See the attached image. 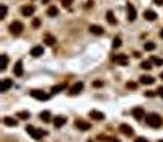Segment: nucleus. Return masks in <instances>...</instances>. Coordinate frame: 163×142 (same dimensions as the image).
<instances>
[{
  "label": "nucleus",
  "mask_w": 163,
  "mask_h": 142,
  "mask_svg": "<svg viewBox=\"0 0 163 142\" xmlns=\"http://www.w3.org/2000/svg\"><path fill=\"white\" fill-rule=\"evenodd\" d=\"M33 26H34V28H39V26H41V20H39V18H34V20H33Z\"/></svg>",
  "instance_id": "obj_34"
},
{
  "label": "nucleus",
  "mask_w": 163,
  "mask_h": 142,
  "mask_svg": "<svg viewBox=\"0 0 163 142\" xmlns=\"http://www.w3.org/2000/svg\"><path fill=\"white\" fill-rule=\"evenodd\" d=\"M3 124L5 126H10V127H16L18 121H16L15 118H3Z\"/></svg>",
  "instance_id": "obj_21"
},
{
  "label": "nucleus",
  "mask_w": 163,
  "mask_h": 142,
  "mask_svg": "<svg viewBox=\"0 0 163 142\" xmlns=\"http://www.w3.org/2000/svg\"><path fill=\"white\" fill-rule=\"evenodd\" d=\"M127 18H129V21H134L135 18H137V13H135L134 5H130V3H127Z\"/></svg>",
  "instance_id": "obj_10"
},
{
  "label": "nucleus",
  "mask_w": 163,
  "mask_h": 142,
  "mask_svg": "<svg viewBox=\"0 0 163 142\" xmlns=\"http://www.w3.org/2000/svg\"><path fill=\"white\" fill-rule=\"evenodd\" d=\"M113 62L118 64V65H127L129 57L126 54H116V56H113Z\"/></svg>",
  "instance_id": "obj_4"
},
{
  "label": "nucleus",
  "mask_w": 163,
  "mask_h": 142,
  "mask_svg": "<svg viewBox=\"0 0 163 142\" xmlns=\"http://www.w3.org/2000/svg\"><path fill=\"white\" fill-rule=\"evenodd\" d=\"M31 96L33 98H36V100H41V101L49 100V95L44 93V92H41V90H31Z\"/></svg>",
  "instance_id": "obj_6"
},
{
  "label": "nucleus",
  "mask_w": 163,
  "mask_h": 142,
  "mask_svg": "<svg viewBox=\"0 0 163 142\" xmlns=\"http://www.w3.org/2000/svg\"><path fill=\"white\" fill-rule=\"evenodd\" d=\"M21 31H23V23L21 21H13L12 25H10V33L12 34L18 36V34H21Z\"/></svg>",
  "instance_id": "obj_3"
},
{
  "label": "nucleus",
  "mask_w": 163,
  "mask_h": 142,
  "mask_svg": "<svg viewBox=\"0 0 163 142\" xmlns=\"http://www.w3.org/2000/svg\"><path fill=\"white\" fill-rule=\"evenodd\" d=\"M152 64H153V62H152V61H143V62L140 64V67H142L143 70H150L152 67H153V65H152Z\"/></svg>",
  "instance_id": "obj_27"
},
{
  "label": "nucleus",
  "mask_w": 163,
  "mask_h": 142,
  "mask_svg": "<svg viewBox=\"0 0 163 142\" xmlns=\"http://www.w3.org/2000/svg\"><path fill=\"white\" fill-rule=\"evenodd\" d=\"M139 82H140V84H143V85H152V84H155V79L152 75H142Z\"/></svg>",
  "instance_id": "obj_18"
},
{
  "label": "nucleus",
  "mask_w": 163,
  "mask_h": 142,
  "mask_svg": "<svg viewBox=\"0 0 163 142\" xmlns=\"http://www.w3.org/2000/svg\"><path fill=\"white\" fill-rule=\"evenodd\" d=\"M134 142H148L145 137H135V141Z\"/></svg>",
  "instance_id": "obj_37"
},
{
  "label": "nucleus",
  "mask_w": 163,
  "mask_h": 142,
  "mask_svg": "<svg viewBox=\"0 0 163 142\" xmlns=\"http://www.w3.org/2000/svg\"><path fill=\"white\" fill-rule=\"evenodd\" d=\"M126 87L129 88V90H135V88H137V84H135V82H127Z\"/></svg>",
  "instance_id": "obj_33"
},
{
  "label": "nucleus",
  "mask_w": 163,
  "mask_h": 142,
  "mask_svg": "<svg viewBox=\"0 0 163 142\" xmlns=\"http://www.w3.org/2000/svg\"><path fill=\"white\" fill-rule=\"evenodd\" d=\"M143 49H145V51H153L155 49V42H145Z\"/></svg>",
  "instance_id": "obj_31"
},
{
  "label": "nucleus",
  "mask_w": 163,
  "mask_h": 142,
  "mask_svg": "<svg viewBox=\"0 0 163 142\" xmlns=\"http://www.w3.org/2000/svg\"><path fill=\"white\" fill-rule=\"evenodd\" d=\"M57 13H59V10H57V7H54V5L47 8V15H49V17H57Z\"/></svg>",
  "instance_id": "obj_26"
},
{
  "label": "nucleus",
  "mask_w": 163,
  "mask_h": 142,
  "mask_svg": "<svg viewBox=\"0 0 163 142\" xmlns=\"http://www.w3.org/2000/svg\"><path fill=\"white\" fill-rule=\"evenodd\" d=\"M0 20H3L5 17H7V5H2V7H0Z\"/></svg>",
  "instance_id": "obj_30"
},
{
  "label": "nucleus",
  "mask_w": 163,
  "mask_h": 142,
  "mask_svg": "<svg viewBox=\"0 0 163 142\" xmlns=\"http://www.w3.org/2000/svg\"><path fill=\"white\" fill-rule=\"evenodd\" d=\"M119 131H121L124 136H127V137H130V136H134V127L129 124H121L119 126Z\"/></svg>",
  "instance_id": "obj_7"
},
{
  "label": "nucleus",
  "mask_w": 163,
  "mask_h": 142,
  "mask_svg": "<svg viewBox=\"0 0 163 142\" xmlns=\"http://www.w3.org/2000/svg\"><path fill=\"white\" fill-rule=\"evenodd\" d=\"M158 142H163V139H162V141H158Z\"/></svg>",
  "instance_id": "obj_45"
},
{
  "label": "nucleus",
  "mask_w": 163,
  "mask_h": 142,
  "mask_svg": "<svg viewBox=\"0 0 163 142\" xmlns=\"http://www.w3.org/2000/svg\"><path fill=\"white\" fill-rule=\"evenodd\" d=\"M160 79H162V80H163V72H162V74H160Z\"/></svg>",
  "instance_id": "obj_43"
},
{
  "label": "nucleus",
  "mask_w": 163,
  "mask_h": 142,
  "mask_svg": "<svg viewBox=\"0 0 163 142\" xmlns=\"http://www.w3.org/2000/svg\"><path fill=\"white\" fill-rule=\"evenodd\" d=\"M26 132H28L33 139H36V141H39V139H42L44 136H47V131L36 129V127H33V126H26Z\"/></svg>",
  "instance_id": "obj_2"
},
{
  "label": "nucleus",
  "mask_w": 163,
  "mask_h": 142,
  "mask_svg": "<svg viewBox=\"0 0 163 142\" xmlns=\"http://www.w3.org/2000/svg\"><path fill=\"white\" fill-rule=\"evenodd\" d=\"M62 5H64L65 8H69L70 5H72V0H62Z\"/></svg>",
  "instance_id": "obj_35"
},
{
  "label": "nucleus",
  "mask_w": 163,
  "mask_h": 142,
  "mask_svg": "<svg viewBox=\"0 0 163 142\" xmlns=\"http://www.w3.org/2000/svg\"><path fill=\"white\" fill-rule=\"evenodd\" d=\"M12 85H13V80H12V79H3V80H2V87H0V92L5 93L8 88L12 87Z\"/></svg>",
  "instance_id": "obj_12"
},
{
  "label": "nucleus",
  "mask_w": 163,
  "mask_h": 142,
  "mask_svg": "<svg viewBox=\"0 0 163 142\" xmlns=\"http://www.w3.org/2000/svg\"><path fill=\"white\" fill-rule=\"evenodd\" d=\"M153 2H155L157 5H163V0H153Z\"/></svg>",
  "instance_id": "obj_40"
},
{
  "label": "nucleus",
  "mask_w": 163,
  "mask_h": 142,
  "mask_svg": "<svg viewBox=\"0 0 163 142\" xmlns=\"http://www.w3.org/2000/svg\"><path fill=\"white\" fill-rule=\"evenodd\" d=\"M145 121H147V124L150 126V127H153V129H158V127H162V124H163V119L160 118V114H157V113L147 114Z\"/></svg>",
  "instance_id": "obj_1"
},
{
  "label": "nucleus",
  "mask_w": 163,
  "mask_h": 142,
  "mask_svg": "<svg viewBox=\"0 0 163 142\" xmlns=\"http://www.w3.org/2000/svg\"><path fill=\"white\" fill-rule=\"evenodd\" d=\"M13 74H15L16 77L23 75V62H21V61H18V62L15 64V67H13Z\"/></svg>",
  "instance_id": "obj_15"
},
{
  "label": "nucleus",
  "mask_w": 163,
  "mask_h": 142,
  "mask_svg": "<svg viewBox=\"0 0 163 142\" xmlns=\"http://www.w3.org/2000/svg\"><path fill=\"white\" fill-rule=\"evenodd\" d=\"M33 13H34V7L33 5H24L23 8H21V15L23 17H31Z\"/></svg>",
  "instance_id": "obj_14"
},
{
  "label": "nucleus",
  "mask_w": 163,
  "mask_h": 142,
  "mask_svg": "<svg viewBox=\"0 0 163 142\" xmlns=\"http://www.w3.org/2000/svg\"><path fill=\"white\" fill-rule=\"evenodd\" d=\"M16 116L20 118V119H28V118H29V111H20Z\"/></svg>",
  "instance_id": "obj_29"
},
{
  "label": "nucleus",
  "mask_w": 163,
  "mask_h": 142,
  "mask_svg": "<svg viewBox=\"0 0 163 142\" xmlns=\"http://www.w3.org/2000/svg\"><path fill=\"white\" fill-rule=\"evenodd\" d=\"M44 42L47 44V46H54V44H56V38H54L52 34H46V36H44Z\"/></svg>",
  "instance_id": "obj_23"
},
{
  "label": "nucleus",
  "mask_w": 163,
  "mask_h": 142,
  "mask_svg": "<svg viewBox=\"0 0 163 142\" xmlns=\"http://www.w3.org/2000/svg\"><path fill=\"white\" fill-rule=\"evenodd\" d=\"M90 118H93L95 121H103L104 119V114L101 111H96V109H91L90 111Z\"/></svg>",
  "instance_id": "obj_13"
},
{
  "label": "nucleus",
  "mask_w": 163,
  "mask_h": 142,
  "mask_svg": "<svg viewBox=\"0 0 163 142\" xmlns=\"http://www.w3.org/2000/svg\"><path fill=\"white\" fill-rule=\"evenodd\" d=\"M67 88V85L65 84H59V85H54L52 88H51V95H56V93H61L62 90H65Z\"/></svg>",
  "instance_id": "obj_19"
},
{
  "label": "nucleus",
  "mask_w": 163,
  "mask_h": 142,
  "mask_svg": "<svg viewBox=\"0 0 163 142\" xmlns=\"http://www.w3.org/2000/svg\"><path fill=\"white\" fill-rule=\"evenodd\" d=\"M49 2H51V0H42V3H49Z\"/></svg>",
  "instance_id": "obj_42"
},
{
  "label": "nucleus",
  "mask_w": 163,
  "mask_h": 142,
  "mask_svg": "<svg viewBox=\"0 0 163 142\" xmlns=\"http://www.w3.org/2000/svg\"><path fill=\"white\" fill-rule=\"evenodd\" d=\"M90 33L96 34V36H101V34H104V28L100 26V25H91L90 26Z\"/></svg>",
  "instance_id": "obj_9"
},
{
  "label": "nucleus",
  "mask_w": 163,
  "mask_h": 142,
  "mask_svg": "<svg viewBox=\"0 0 163 142\" xmlns=\"http://www.w3.org/2000/svg\"><path fill=\"white\" fill-rule=\"evenodd\" d=\"M82 90H83V84H82V82H77V84H75L72 88H70L69 93H70V95H78Z\"/></svg>",
  "instance_id": "obj_16"
},
{
  "label": "nucleus",
  "mask_w": 163,
  "mask_h": 142,
  "mask_svg": "<svg viewBox=\"0 0 163 142\" xmlns=\"http://www.w3.org/2000/svg\"><path fill=\"white\" fill-rule=\"evenodd\" d=\"M121 44H122L121 39H119V38H114V41H113V47H114V49H116V47H119Z\"/></svg>",
  "instance_id": "obj_32"
},
{
  "label": "nucleus",
  "mask_w": 163,
  "mask_h": 142,
  "mask_svg": "<svg viewBox=\"0 0 163 142\" xmlns=\"http://www.w3.org/2000/svg\"><path fill=\"white\" fill-rule=\"evenodd\" d=\"M157 17H158V15H157L153 10H145V13H143V18L148 20V21H155V20H157Z\"/></svg>",
  "instance_id": "obj_17"
},
{
  "label": "nucleus",
  "mask_w": 163,
  "mask_h": 142,
  "mask_svg": "<svg viewBox=\"0 0 163 142\" xmlns=\"http://www.w3.org/2000/svg\"><path fill=\"white\" fill-rule=\"evenodd\" d=\"M75 127H77L78 131H88L90 127H91V124H90L88 121H83V119H77V121H75Z\"/></svg>",
  "instance_id": "obj_8"
},
{
  "label": "nucleus",
  "mask_w": 163,
  "mask_h": 142,
  "mask_svg": "<svg viewBox=\"0 0 163 142\" xmlns=\"http://www.w3.org/2000/svg\"><path fill=\"white\" fill-rule=\"evenodd\" d=\"M52 123H54V126H56L57 129H59V127H62V126L67 123V118H65V116H56L52 119Z\"/></svg>",
  "instance_id": "obj_11"
},
{
  "label": "nucleus",
  "mask_w": 163,
  "mask_h": 142,
  "mask_svg": "<svg viewBox=\"0 0 163 142\" xmlns=\"http://www.w3.org/2000/svg\"><path fill=\"white\" fill-rule=\"evenodd\" d=\"M93 87H103V80H95V82H93Z\"/></svg>",
  "instance_id": "obj_36"
},
{
  "label": "nucleus",
  "mask_w": 163,
  "mask_h": 142,
  "mask_svg": "<svg viewBox=\"0 0 163 142\" xmlns=\"http://www.w3.org/2000/svg\"><path fill=\"white\" fill-rule=\"evenodd\" d=\"M145 95H147V96H153L155 92H145Z\"/></svg>",
  "instance_id": "obj_39"
},
{
  "label": "nucleus",
  "mask_w": 163,
  "mask_h": 142,
  "mask_svg": "<svg viewBox=\"0 0 163 142\" xmlns=\"http://www.w3.org/2000/svg\"><path fill=\"white\" fill-rule=\"evenodd\" d=\"M42 52H44L42 46H34L31 49V56H33V57H39V56H42Z\"/></svg>",
  "instance_id": "obj_20"
},
{
  "label": "nucleus",
  "mask_w": 163,
  "mask_h": 142,
  "mask_svg": "<svg viewBox=\"0 0 163 142\" xmlns=\"http://www.w3.org/2000/svg\"><path fill=\"white\" fill-rule=\"evenodd\" d=\"M160 38L163 39V29H162V31H160Z\"/></svg>",
  "instance_id": "obj_41"
},
{
  "label": "nucleus",
  "mask_w": 163,
  "mask_h": 142,
  "mask_svg": "<svg viewBox=\"0 0 163 142\" xmlns=\"http://www.w3.org/2000/svg\"><path fill=\"white\" fill-rule=\"evenodd\" d=\"M152 62L155 64L157 67H160V65H163V59H160V57H157V56H152V59H150Z\"/></svg>",
  "instance_id": "obj_28"
},
{
  "label": "nucleus",
  "mask_w": 163,
  "mask_h": 142,
  "mask_svg": "<svg viewBox=\"0 0 163 142\" xmlns=\"http://www.w3.org/2000/svg\"><path fill=\"white\" fill-rule=\"evenodd\" d=\"M106 20H108V23H111V25H116L118 23V20H116V17H114V13L111 12H106Z\"/></svg>",
  "instance_id": "obj_22"
},
{
  "label": "nucleus",
  "mask_w": 163,
  "mask_h": 142,
  "mask_svg": "<svg viewBox=\"0 0 163 142\" xmlns=\"http://www.w3.org/2000/svg\"><path fill=\"white\" fill-rule=\"evenodd\" d=\"M39 118L42 123H51V113H49V111H42V113L39 114Z\"/></svg>",
  "instance_id": "obj_24"
},
{
  "label": "nucleus",
  "mask_w": 163,
  "mask_h": 142,
  "mask_svg": "<svg viewBox=\"0 0 163 142\" xmlns=\"http://www.w3.org/2000/svg\"><path fill=\"white\" fill-rule=\"evenodd\" d=\"M8 65V56L7 54H2V65H0V70L3 72Z\"/></svg>",
  "instance_id": "obj_25"
},
{
  "label": "nucleus",
  "mask_w": 163,
  "mask_h": 142,
  "mask_svg": "<svg viewBox=\"0 0 163 142\" xmlns=\"http://www.w3.org/2000/svg\"><path fill=\"white\" fill-rule=\"evenodd\" d=\"M88 142H95V141H91V139H90V141H88Z\"/></svg>",
  "instance_id": "obj_44"
},
{
  "label": "nucleus",
  "mask_w": 163,
  "mask_h": 142,
  "mask_svg": "<svg viewBox=\"0 0 163 142\" xmlns=\"http://www.w3.org/2000/svg\"><path fill=\"white\" fill-rule=\"evenodd\" d=\"M132 116H134L137 121H142L143 116H145V111H143L142 106H135V108H132Z\"/></svg>",
  "instance_id": "obj_5"
},
{
  "label": "nucleus",
  "mask_w": 163,
  "mask_h": 142,
  "mask_svg": "<svg viewBox=\"0 0 163 142\" xmlns=\"http://www.w3.org/2000/svg\"><path fill=\"white\" fill-rule=\"evenodd\" d=\"M157 93H158V95L163 98V87H158V92H157Z\"/></svg>",
  "instance_id": "obj_38"
}]
</instances>
